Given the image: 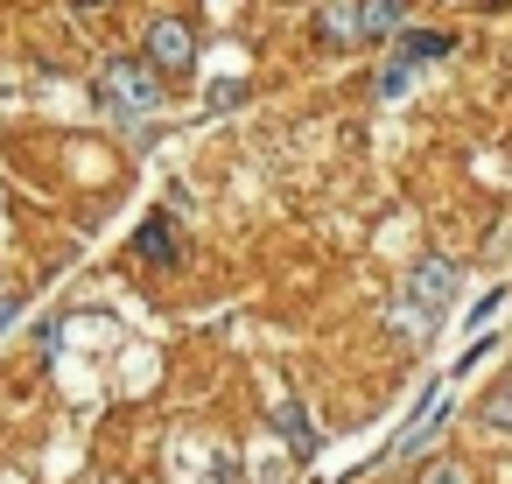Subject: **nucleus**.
<instances>
[{
	"instance_id": "obj_1",
	"label": "nucleus",
	"mask_w": 512,
	"mask_h": 484,
	"mask_svg": "<svg viewBox=\"0 0 512 484\" xmlns=\"http://www.w3.org/2000/svg\"><path fill=\"white\" fill-rule=\"evenodd\" d=\"M449 295H456V267H449V260H421V267H414V274L400 281V309H393V330L421 344V337L435 330V316H442V302H449Z\"/></svg>"
},
{
	"instance_id": "obj_7",
	"label": "nucleus",
	"mask_w": 512,
	"mask_h": 484,
	"mask_svg": "<svg viewBox=\"0 0 512 484\" xmlns=\"http://www.w3.org/2000/svg\"><path fill=\"white\" fill-rule=\"evenodd\" d=\"M274 421H281V435H288V449H302V456H309V449L323 442V435H316V421H309V414H302L295 400H281V407H274Z\"/></svg>"
},
{
	"instance_id": "obj_3",
	"label": "nucleus",
	"mask_w": 512,
	"mask_h": 484,
	"mask_svg": "<svg viewBox=\"0 0 512 484\" xmlns=\"http://www.w3.org/2000/svg\"><path fill=\"white\" fill-rule=\"evenodd\" d=\"M400 22V0H330V8H323V43H372V36H386Z\"/></svg>"
},
{
	"instance_id": "obj_6",
	"label": "nucleus",
	"mask_w": 512,
	"mask_h": 484,
	"mask_svg": "<svg viewBox=\"0 0 512 484\" xmlns=\"http://www.w3.org/2000/svg\"><path fill=\"white\" fill-rule=\"evenodd\" d=\"M435 57H449V36H442V29H407L393 64H407V71H414V64H435Z\"/></svg>"
},
{
	"instance_id": "obj_4",
	"label": "nucleus",
	"mask_w": 512,
	"mask_h": 484,
	"mask_svg": "<svg viewBox=\"0 0 512 484\" xmlns=\"http://www.w3.org/2000/svg\"><path fill=\"white\" fill-rule=\"evenodd\" d=\"M148 64H155V71H190V64H197V36H190L183 22H155V29H148Z\"/></svg>"
},
{
	"instance_id": "obj_5",
	"label": "nucleus",
	"mask_w": 512,
	"mask_h": 484,
	"mask_svg": "<svg viewBox=\"0 0 512 484\" xmlns=\"http://www.w3.org/2000/svg\"><path fill=\"white\" fill-rule=\"evenodd\" d=\"M134 253H141V260H155V267H169V260L183 253V246H176V225H169V218H148V225L134 232Z\"/></svg>"
},
{
	"instance_id": "obj_11",
	"label": "nucleus",
	"mask_w": 512,
	"mask_h": 484,
	"mask_svg": "<svg viewBox=\"0 0 512 484\" xmlns=\"http://www.w3.org/2000/svg\"><path fill=\"white\" fill-rule=\"evenodd\" d=\"M15 316H22V295H0V330H8Z\"/></svg>"
},
{
	"instance_id": "obj_9",
	"label": "nucleus",
	"mask_w": 512,
	"mask_h": 484,
	"mask_svg": "<svg viewBox=\"0 0 512 484\" xmlns=\"http://www.w3.org/2000/svg\"><path fill=\"white\" fill-rule=\"evenodd\" d=\"M484 421H491V428H512V379H505V386L484 400Z\"/></svg>"
},
{
	"instance_id": "obj_8",
	"label": "nucleus",
	"mask_w": 512,
	"mask_h": 484,
	"mask_svg": "<svg viewBox=\"0 0 512 484\" xmlns=\"http://www.w3.org/2000/svg\"><path fill=\"white\" fill-rule=\"evenodd\" d=\"M421 484H470V463L442 456V463H428V470H421Z\"/></svg>"
},
{
	"instance_id": "obj_10",
	"label": "nucleus",
	"mask_w": 512,
	"mask_h": 484,
	"mask_svg": "<svg viewBox=\"0 0 512 484\" xmlns=\"http://www.w3.org/2000/svg\"><path fill=\"white\" fill-rule=\"evenodd\" d=\"M379 92H386V99H400V92H407V64H386V78H379Z\"/></svg>"
},
{
	"instance_id": "obj_2",
	"label": "nucleus",
	"mask_w": 512,
	"mask_h": 484,
	"mask_svg": "<svg viewBox=\"0 0 512 484\" xmlns=\"http://www.w3.org/2000/svg\"><path fill=\"white\" fill-rule=\"evenodd\" d=\"M99 99L120 113V120H148L162 106V85H155V64H134V57H113L99 71Z\"/></svg>"
}]
</instances>
